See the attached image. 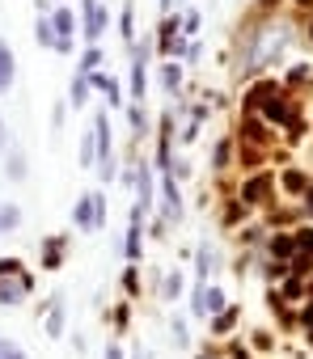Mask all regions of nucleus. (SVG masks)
Returning <instances> with one entry per match:
<instances>
[{
	"label": "nucleus",
	"instance_id": "obj_1",
	"mask_svg": "<svg viewBox=\"0 0 313 359\" xmlns=\"http://www.w3.org/2000/svg\"><path fill=\"white\" fill-rule=\"evenodd\" d=\"M246 114H254L258 123H271V127L288 131L292 144L305 135V123H300L296 106L288 102V89H279V85H271V81H258V85L250 89V97H246Z\"/></svg>",
	"mask_w": 313,
	"mask_h": 359
},
{
	"label": "nucleus",
	"instance_id": "obj_2",
	"mask_svg": "<svg viewBox=\"0 0 313 359\" xmlns=\"http://www.w3.org/2000/svg\"><path fill=\"white\" fill-rule=\"evenodd\" d=\"M288 43H292V22H262V26L254 30L250 47H246V64H241V72L254 76L258 68L275 64V60L288 51Z\"/></svg>",
	"mask_w": 313,
	"mask_h": 359
},
{
	"label": "nucleus",
	"instance_id": "obj_3",
	"mask_svg": "<svg viewBox=\"0 0 313 359\" xmlns=\"http://www.w3.org/2000/svg\"><path fill=\"white\" fill-rule=\"evenodd\" d=\"M34 292V275L22 266V258H0V309H18Z\"/></svg>",
	"mask_w": 313,
	"mask_h": 359
},
{
	"label": "nucleus",
	"instance_id": "obj_4",
	"mask_svg": "<svg viewBox=\"0 0 313 359\" xmlns=\"http://www.w3.org/2000/svg\"><path fill=\"white\" fill-rule=\"evenodd\" d=\"M89 127H93V144H98V173L110 182V177L119 173V165H114V131H110V114H93Z\"/></svg>",
	"mask_w": 313,
	"mask_h": 359
},
{
	"label": "nucleus",
	"instance_id": "obj_5",
	"mask_svg": "<svg viewBox=\"0 0 313 359\" xmlns=\"http://www.w3.org/2000/svg\"><path fill=\"white\" fill-rule=\"evenodd\" d=\"M72 224H76L81 233L102 229V224H106V195H102V191H85V195L72 203Z\"/></svg>",
	"mask_w": 313,
	"mask_h": 359
},
{
	"label": "nucleus",
	"instance_id": "obj_6",
	"mask_svg": "<svg viewBox=\"0 0 313 359\" xmlns=\"http://www.w3.org/2000/svg\"><path fill=\"white\" fill-rule=\"evenodd\" d=\"M76 26H81L85 43L98 47V39H102L106 26H110V9L102 5V0H81V18H76Z\"/></svg>",
	"mask_w": 313,
	"mask_h": 359
},
{
	"label": "nucleus",
	"instance_id": "obj_7",
	"mask_svg": "<svg viewBox=\"0 0 313 359\" xmlns=\"http://www.w3.org/2000/svg\"><path fill=\"white\" fill-rule=\"evenodd\" d=\"M47 22H51V34H55V47L51 51H60V55H68L72 47H76V13L68 9V5H55V13H47Z\"/></svg>",
	"mask_w": 313,
	"mask_h": 359
},
{
	"label": "nucleus",
	"instance_id": "obj_8",
	"mask_svg": "<svg viewBox=\"0 0 313 359\" xmlns=\"http://www.w3.org/2000/svg\"><path fill=\"white\" fill-rule=\"evenodd\" d=\"M148 51H152V39L131 43V102L148 97Z\"/></svg>",
	"mask_w": 313,
	"mask_h": 359
},
{
	"label": "nucleus",
	"instance_id": "obj_9",
	"mask_svg": "<svg viewBox=\"0 0 313 359\" xmlns=\"http://www.w3.org/2000/svg\"><path fill=\"white\" fill-rule=\"evenodd\" d=\"M271 199V173H250L241 182V208H262Z\"/></svg>",
	"mask_w": 313,
	"mask_h": 359
},
{
	"label": "nucleus",
	"instance_id": "obj_10",
	"mask_svg": "<svg viewBox=\"0 0 313 359\" xmlns=\"http://www.w3.org/2000/svg\"><path fill=\"white\" fill-rule=\"evenodd\" d=\"M140 241H144V212H131L127 241H123V258H127V266H135V262H140Z\"/></svg>",
	"mask_w": 313,
	"mask_h": 359
},
{
	"label": "nucleus",
	"instance_id": "obj_11",
	"mask_svg": "<svg viewBox=\"0 0 313 359\" xmlns=\"http://www.w3.org/2000/svg\"><path fill=\"white\" fill-rule=\"evenodd\" d=\"M199 300H204V317H216V313L229 309V296H225V287H216V283H199Z\"/></svg>",
	"mask_w": 313,
	"mask_h": 359
},
{
	"label": "nucleus",
	"instance_id": "obj_12",
	"mask_svg": "<svg viewBox=\"0 0 313 359\" xmlns=\"http://www.w3.org/2000/svg\"><path fill=\"white\" fill-rule=\"evenodd\" d=\"M89 89H102V93H106V102H110V110H119V106H123L119 81H114L110 72H89Z\"/></svg>",
	"mask_w": 313,
	"mask_h": 359
},
{
	"label": "nucleus",
	"instance_id": "obj_13",
	"mask_svg": "<svg viewBox=\"0 0 313 359\" xmlns=\"http://www.w3.org/2000/svg\"><path fill=\"white\" fill-rule=\"evenodd\" d=\"M13 72H18L13 51H9V43H5V39H0V93H9V89H13Z\"/></svg>",
	"mask_w": 313,
	"mask_h": 359
},
{
	"label": "nucleus",
	"instance_id": "obj_14",
	"mask_svg": "<svg viewBox=\"0 0 313 359\" xmlns=\"http://www.w3.org/2000/svg\"><path fill=\"white\" fill-rule=\"evenodd\" d=\"M156 81H161L166 93H182V68L178 64H161L156 68Z\"/></svg>",
	"mask_w": 313,
	"mask_h": 359
},
{
	"label": "nucleus",
	"instance_id": "obj_15",
	"mask_svg": "<svg viewBox=\"0 0 313 359\" xmlns=\"http://www.w3.org/2000/svg\"><path fill=\"white\" fill-rule=\"evenodd\" d=\"M279 187H284V195H292V199H300V195L309 191V177H305L300 169H288V173L279 177Z\"/></svg>",
	"mask_w": 313,
	"mask_h": 359
},
{
	"label": "nucleus",
	"instance_id": "obj_16",
	"mask_svg": "<svg viewBox=\"0 0 313 359\" xmlns=\"http://www.w3.org/2000/svg\"><path fill=\"white\" fill-rule=\"evenodd\" d=\"M81 169H98V144H93V127L81 131Z\"/></svg>",
	"mask_w": 313,
	"mask_h": 359
},
{
	"label": "nucleus",
	"instance_id": "obj_17",
	"mask_svg": "<svg viewBox=\"0 0 313 359\" xmlns=\"http://www.w3.org/2000/svg\"><path fill=\"white\" fill-rule=\"evenodd\" d=\"M51 338H60L64 334V296H55L51 304H47V325H43Z\"/></svg>",
	"mask_w": 313,
	"mask_h": 359
},
{
	"label": "nucleus",
	"instance_id": "obj_18",
	"mask_svg": "<svg viewBox=\"0 0 313 359\" xmlns=\"http://www.w3.org/2000/svg\"><path fill=\"white\" fill-rule=\"evenodd\" d=\"M60 262H64V237H47V241H43V266L55 271Z\"/></svg>",
	"mask_w": 313,
	"mask_h": 359
},
{
	"label": "nucleus",
	"instance_id": "obj_19",
	"mask_svg": "<svg viewBox=\"0 0 313 359\" xmlns=\"http://www.w3.org/2000/svg\"><path fill=\"white\" fill-rule=\"evenodd\" d=\"M229 161H233V140H229V135H220V140H216V152H212V169H216V173H225V169H229Z\"/></svg>",
	"mask_w": 313,
	"mask_h": 359
},
{
	"label": "nucleus",
	"instance_id": "obj_20",
	"mask_svg": "<svg viewBox=\"0 0 313 359\" xmlns=\"http://www.w3.org/2000/svg\"><path fill=\"white\" fill-rule=\"evenodd\" d=\"M292 258H313V229L292 233Z\"/></svg>",
	"mask_w": 313,
	"mask_h": 359
},
{
	"label": "nucleus",
	"instance_id": "obj_21",
	"mask_svg": "<svg viewBox=\"0 0 313 359\" xmlns=\"http://www.w3.org/2000/svg\"><path fill=\"white\" fill-rule=\"evenodd\" d=\"M102 60H106V51L102 47H85V55H81V76H89V72H102Z\"/></svg>",
	"mask_w": 313,
	"mask_h": 359
},
{
	"label": "nucleus",
	"instance_id": "obj_22",
	"mask_svg": "<svg viewBox=\"0 0 313 359\" xmlns=\"http://www.w3.org/2000/svg\"><path fill=\"white\" fill-rule=\"evenodd\" d=\"M5 169H9L13 182H18V177H26V152H22V148H9V152H5Z\"/></svg>",
	"mask_w": 313,
	"mask_h": 359
},
{
	"label": "nucleus",
	"instance_id": "obj_23",
	"mask_svg": "<svg viewBox=\"0 0 313 359\" xmlns=\"http://www.w3.org/2000/svg\"><path fill=\"white\" fill-rule=\"evenodd\" d=\"M199 26H204L199 9H187V13L178 18V34H182V39H195V34H199Z\"/></svg>",
	"mask_w": 313,
	"mask_h": 359
},
{
	"label": "nucleus",
	"instance_id": "obj_24",
	"mask_svg": "<svg viewBox=\"0 0 313 359\" xmlns=\"http://www.w3.org/2000/svg\"><path fill=\"white\" fill-rule=\"evenodd\" d=\"M161 296L166 300H178L182 296V271H166L161 275Z\"/></svg>",
	"mask_w": 313,
	"mask_h": 359
},
{
	"label": "nucleus",
	"instance_id": "obj_25",
	"mask_svg": "<svg viewBox=\"0 0 313 359\" xmlns=\"http://www.w3.org/2000/svg\"><path fill=\"white\" fill-rule=\"evenodd\" d=\"M13 229H22V208L5 203V208H0V233H13Z\"/></svg>",
	"mask_w": 313,
	"mask_h": 359
},
{
	"label": "nucleus",
	"instance_id": "obj_26",
	"mask_svg": "<svg viewBox=\"0 0 313 359\" xmlns=\"http://www.w3.org/2000/svg\"><path fill=\"white\" fill-rule=\"evenodd\" d=\"M85 97H89V76H81V72H76V76H72V93H68V106H76V110H81V106H85Z\"/></svg>",
	"mask_w": 313,
	"mask_h": 359
},
{
	"label": "nucleus",
	"instance_id": "obj_27",
	"mask_svg": "<svg viewBox=\"0 0 313 359\" xmlns=\"http://www.w3.org/2000/svg\"><path fill=\"white\" fill-rule=\"evenodd\" d=\"M216 266H220V258H216V250H212V245H199V258H195V271H199V275H212Z\"/></svg>",
	"mask_w": 313,
	"mask_h": 359
},
{
	"label": "nucleus",
	"instance_id": "obj_28",
	"mask_svg": "<svg viewBox=\"0 0 313 359\" xmlns=\"http://www.w3.org/2000/svg\"><path fill=\"white\" fill-rule=\"evenodd\" d=\"M127 123H131V131H135V135H144V131H148V114H144V102H131V110H127Z\"/></svg>",
	"mask_w": 313,
	"mask_h": 359
},
{
	"label": "nucleus",
	"instance_id": "obj_29",
	"mask_svg": "<svg viewBox=\"0 0 313 359\" xmlns=\"http://www.w3.org/2000/svg\"><path fill=\"white\" fill-rule=\"evenodd\" d=\"M34 39H39L47 51L55 47V34H51V22H47V13H39V22H34Z\"/></svg>",
	"mask_w": 313,
	"mask_h": 359
},
{
	"label": "nucleus",
	"instance_id": "obj_30",
	"mask_svg": "<svg viewBox=\"0 0 313 359\" xmlns=\"http://www.w3.org/2000/svg\"><path fill=\"white\" fill-rule=\"evenodd\" d=\"M233 321H237V309L229 304L225 313H216V321H212V334H229V330H233Z\"/></svg>",
	"mask_w": 313,
	"mask_h": 359
},
{
	"label": "nucleus",
	"instance_id": "obj_31",
	"mask_svg": "<svg viewBox=\"0 0 313 359\" xmlns=\"http://www.w3.org/2000/svg\"><path fill=\"white\" fill-rule=\"evenodd\" d=\"M0 359H30V355H26V346H18L13 338L0 334Z\"/></svg>",
	"mask_w": 313,
	"mask_h": 359
},
{
	"label": "nucleus",
	"instance_id": "obj_32",
	"mask_svg": "<svg viewBox=\"0 0 313 359\" xmlns=\"http://www.w3.org/2000/svg\"><path fill=\"white\" fill-rule=\"evenodd\" d=\"M300 292H305V283H300V279H296V275H292V279H284V287H279V292H275V296H279V300H296V296H300Z\"/></svg>",
	"mask_w": 313,
	"mask_h": 359
},
{
	"label": "nucleus",
	"instance_id": "obj_33",
	"mask_svg": "<svg viewBox=\"0 0 313 359\" xmlns=\"http://www.w3.org/2000/svg\"><path fill=\"white\" fill-rule=\"evenodd\" d=\"M195 135H199V118H187V123L178 127V140H182V144H195Z\"/></svg>",
	"mask_w": 313,
	"mask_h": 359
},
{
	"label": "nucleus",
	"instance_id": "obj_34",
	"mask_svg": "<svg viewBox=\"0 0 313 359\" xmlns=\"http://www.w3.org/2000/svg\"><path fill=\"white\" fill-rule=\"evenodd\" d=\"M123 292H127V296H140V275H135V266L123 271Z\"/></svg>",
	"mask_w": 313,
	"mask_h": 359
},
{
	"label": "nucleus",
	"instance_id": "obj_35",
	"mask_svg": "<svg viewBox=\"0 0 313 359\" xmlns=\"http://www.w3.org/2000/svg\"><path fill=\"white\" fill-rule=\"evenodd\" d=\"M119 34H123V43H131V0L123 5V18H119Z\"/></svg>",
	"mask_w": 313,
	"mask_h": 359
},
{
	"label": "nucleus",
	"instance_id": "obj_36",
	"mask_svg": "<svg viewBox=\"0 0 313 359\" xmlns=\"http://www.w3.org/2000/svg\"><path fill=\"white\" fill-rule=\"evenodd\" d=\"M174 342H178V346H191V334H187V317H174Z\"/></svg>",
	"mask_w": 313,
	"mask_h": 359
},
{
	"label": "nucleus",
	"instance_id": "obj_37",
	"mask_svg": "<svg viewBox=\"0 0 313 359\" xmlns=\"http://www.w3.org/2000/svg\"><path fill=\"white\" fill-rule=\"evenodd\" d=\"M309 76H313V72H309V68H305V64H296V68H292V72H288V85H305V81H309Z\"/></svg>",
	"mask_w": 313,
	"mask_h": 359
},
{
	"label": "nucleus",
	"instance_id": "obj_38",
	"mask_svg": "<svg viewBox=\"0 0 313 359\" xmlns=\"http://www.w3.org/2000/svg\"><path fill=\"white\" fill-rule=\"evenodd\" d=\"M51 127H55V131L64 127V102H55V110H51Z\"/></svg>",
	"mask_w": 313,
	"mask_h": 359
},
{
	"label": "nucleus",
	"instance_id": "obj_39",
	"mask_svg": "<svg viewBox=\"0 0 313 359\" xmlns=\"http://www.w3.org/2000/svg\"><path fill=\"white\" fill-rule=\"evenodd\" d=\"M9 152V127H5V118H0V156Z\"/></svg>",
	"mask_w": 313,
	"mask_h": 359
},
{
	"label": "nucleus",
	"instance_id": "obj_40",
	"mask_svg": "<svg viewBox=\"0 0 313 359\" xmlns=\"http://www.w3.org/2000/svg\"><path fill=\"white\" fill-rule=\"evenodd\" d=\"M191 313H195V317H204V300H199V287L191 292Z\"/></svg>",
	"mask_w": 313,
	"mask_h": 359
},
{
	"label": "nucleus",
	"instance_id": "obj_41",
	"mask_svg": "<svg viewBox=\"0 0 313 359\" xmlns=\"http://www.w3.org/2000/svg\"><path fill=\"white\" fill-rule=\"evenodd\" d=\"M106 359H123V346H119V342H110V346H106Z\"/></svg>",
	"mask_w": 313,
	"mask_h": 359
},
{
	"label": "nucleus",
	"instance_id": "obj_42",
	"mask_svg": "<svg viewBox=\"0 0 313 359\" xmlns=\"http://www.w3.org/2000/svg\"><path fill=\"white\" fill-rule=\"evenodd\" d=\"M229 359H250V351H246V346H233V351H229Z\"/></svg>",
	"mask_w": 313,
	"mask_h": 359
},
{
	"label": "nucleus",
	"instance_id": "obj_43",
	"mask_svg": "<svg viewBox=\"0 0 313 359\" xmlns=\"http://www.w3.org/2000/svg\"><path fill=\"white\" fill-rule=\"evenodd\" d=\"M156 9H161V13H170V9H174V0H156Z\"/></svg>",
	"mask_w": 313,
	"mask_h": 359
},
{
	"label": "nucleus",
	"instance_id": "obj_44",
	"mask_svg": "<svg viewBox=\"0 0 313 359\" xmlns=\"http://www.w3.org/2000/svg\"><path fill=\"white\" fill-rule=\"evenodd\" d=\"M135 359H152V355H148V351H140V355H135Z\"/></svg>",
	"mask_w": 313,
	"mask_h": 359
},
{
	"label": "nucleus",
	"instance_id": "obj_45",
	"mask_svg": "<svg viewBox=\"0 0 313 359\" xmlns=\"http://www.w3.org/2000/svg\"><path fill=\"white\" fill-rule=\"evenodd\" d=\"M199 359H216V355H199Z\"/></svg>",
	"mask_w": 313,
	"mask_h": 359
}]
</instances>
